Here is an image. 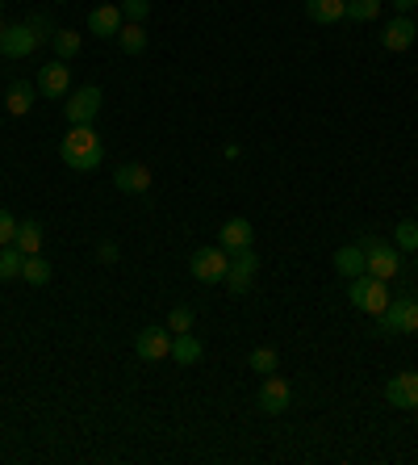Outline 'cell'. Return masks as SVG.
<instances>
[{
	"mask_svg": "<svg viewBox=\"0 0 418 465\" xmlns=\"http://www.w3.org/2000/svg\"><path fill=\"white\" fill-rule=\"evenodd\" d=\"M59 156L76 172H96L105 164V143H101V135H96L93 126H72L59 143Z\"/></svg>",
	"mask_w": 418,
	"mask_h": 465,
	"instance_id": "6da1fadb",
	"label": "cell"
},
{
	"mask_svg": "<svg viewBox=\"0 0 418 465\" xmlns=\"http://www.w3.org/2000/svg\"><path fill=\"white\" fill-rule=\"evenodd\" d=\"M347 298H351V307L356 310H364V315L377 318L385 307H389V282L372 277V273H360V277L347 282Z\"/></svg>",
	"mask_w": 418,
	"mask_h": 465,
	"instance_id": "7a4b0ae2",
	"label": "cell"
},
{
	"mask_svg": "<svg viewBox=\"0 0 418 465\" xmlns=\"http://www.w3.org/2000/svg\"><path fill=\"white\" fill-rule=\"evenodd\" d=\"M356 244L364 247V273L381 277V282H394L397 273H402V256H397L394 244H385L377 235H360Z\"/></svg>",
	"mask_w": 418,
	"mask_h": 465,
	"instance_id": "3957f363",
	"label": "cell"
},
{
	"mask_svg": "<svg viewBox=\"0 0 418 465\" xmlns=\"http://www.w3.org/2000/svg\"><path fill=\"white\" fill-rule=\"evenodd\" d=\"M227 269H230V252L222 244L197 247V252H192V260H189V273L201 285H222V282H227Z\"/></svg>",
	"mask_w": 418,
	"mask_h": 465,
	"instance_id": "277c9868",
	"label": "cell"
},
{
	"mask_svg": "<svg viewBox=\"0 0 418 465\" xmlns=\"http://www.w3.org/2000/svg\"><path fill=\"white\" fill-rule=\"evenodd\" d=\"M377 327L385 331V335H410V331H418V298H389V307L377 315Z\"/></svg>",
	"mask_w": 418,
	"mask_h": 465,
	"instance_id": "5b68a950",
	"label": "cell"
},
{
	"mask_svg": "<svg viewBox=\"0 0 418 465\" xmlns=\"http://www.w3.org/2000/svg\"><path fill=\"white\" fill-rule=\"evenodd\" d=\"M42 38L30 30V22H17V25H0V55L4 59H30L38 50Z\"/></svg>",
	"mask_w": 418,
	"mask_h": 465,
	"instance_id": "8992f818",
	"label": "cell"
},
{
	"mask_svg": "<svg viewBox=\"0 0 418 465\" xmlns=\"http://www.w3.org/2000/svg\"><path fill=\"white\" fill-rule=\"evenodd\" d=\"M255 273H260V256L243 247V252H230V269H227V290L230 294H247L251 285H255Z\"/></svg>",
	"mask_w": 418,
	"mask_h": 465,
	"instance_id": "52a82bcc",
	"label": "cell"
},
{
	"mask_svg": "<svg viewBox=\"0 0 418 465\" xmlns=\"http://www.w3.org/2000/svg\"><path fill=\"white\" fill-rule=\"evenodd\" d=\"M63 113L72 126H93V118L101 113V88L96 85H84L72 93V101H63Z\"/></svg>",
	"mask_w": 418,
	"mask_h": 465,
	"instance_id": "ba28073f",
	"label": "cell"
},
{
	"mask_svg": "<svg viewBox=\"0 0 418 465\" xmlns=\"http://www.w3.org/2000/svg\"><path fill=\"white\" fill-rule=\"evenodd\" d=\"M385 403L397 411H418V369H402L397 378L385 381Z\"/></svg>",
	"mask_w": 418,
	"mask_h": 465,
	"instance_id": "9c48e42d",
	"label": "cell"
},
{
	"mask_svg": "<svg viewBox=\"0 0 418 465\" xmlns=\"http://www.w3.org/2000/svg\"><path fill=\"white\" fill-rule=\"evenodd\" d=\"M289 403H293V390H289V381L280 373H268L260 386V411L263 416H285Z\"/></svg>",
	"mask_w": 418,
	"mask_h": 465,
	"instance_id": "30bf717a",
	"label": "cell"
},
{
	"mask_svg": "<svg viewBox=\"0 0 418 465\" xmlns=\"http://www.w3.org/2000/svg\"><path fill=\"white\" fill-rule=\"evenodd\" d=\"M172 331L167 327H143L138 331V340H134V353L143 356V361H167L172 356Z\"/></svg>",
	"mask_w": 418,
	"mask_h": 465,
	"instance_id": "8fae6325",
	"label": "cell"
},
{
	"mask_svg": "<svg viewBox=\"0 0 418 465\" xmlns=\"http://www.w3.org/2000/svg\"><path fill=\"white\" fill-rule=\"evenodd\" d=\"M67 88H72V67L63 59H50L42 72H38V93L42 97H67Z\"/></svg>",
	"mask_w": 418,
	"mask_h": 465,
	"instance_id": "7c38bea8",
	"label": "cell"
},
{
	"mask_svg": "<svg viewBox=\"0 0 418 465\" xmlns=\"http://www.w3.org/2000/svg\"><path fill=\"white\" fill-rule=\"evenodd\" d=\"M414 38H418L414 17H394V22H385V30H381V47L385 50H410Z\"/></svg>",
	"mask_w": 418,
	"mask_h": 465,
	"instance_id": "4fadbf2b",
	"label": "cell"
},
{
	"mask_svg": "<svg viewBox=\"0 0 418 465\" xmlns=\"http://www.w3.org/2000/svg\"><path fill=\"white\" fill-rule=\"evenodd\" d=\"M113 184L121 193H147L151 189V168L147 164H118L113 168Z\"/></svg>",
	"mask_w": 418,
	"mask_h": 465,
	"instance_id": "5bb4252c",
	"label": "cell"
},
{
	"mask_svg": "<svg viewBox=\"0 0 418 465\" xmlns=\"http://www.w3.org/2000/svg\"><path fill=\"white\" fill-rule=\"evenodd\" d=\"M121 25H126V17H121V4H101V9L88 13V30H93L96 38H118Z\"/></svg>",
	"mask_w": 418,
	"mask_h": 465,
	"instance_id": "9a60e30c",
	"label": "cell"
},
{
	"mask_svg": "<svg viewBox=\"0 0 418 465\" xmlns=\"http://www.w3.org/2000/svg\"><path fill=\"white\" fill-rule=\"evenodd\" d=\"M34 97H38V85H30V80H13V85L4 88V110H9L13 118H25V113L34 110Z\"/></svg>",
	"mask_w": 418,
	"mask_h": 465,
	"instance_id": "2e32d148",
	"label": "cell"
},
{
	"mask_svg": "<svg viewBox=\"0 0 418 465\" xmlns=\"http://www.w3.org/2000/svg\"><path fill=\"white\" fill-rule=\"evenodd\" d=\"M251 239H255V231H251L247 219H227L222 231H218V244L227 247V252H243V247H251Z\"/></svg>",
	"mask_w": 418,
	"mask_h": 465,
	"instance_id": "e0dca14e",
	"label": "cell"
},
{
	"mask_svg": "<svg viewBox=\"0 0 418 465\" xmlns=\"http://www.w3.org/2000/svg\"><path fill=\"white\" fill-rule=\"evenodd\" d=\"M306 17L318 25H334L347 17V0H306Z\"/></svg>",
	"mask_w": 418,
	"mask_h": 465,
	"instance_id": "ac0fdd59",
	"label": "cell"
},
{
	"mask_svg": "<svg viewBox=\"0 0 418 465\" xmlns=\"http://www.w3.org/2000/svg\"><path fill=\"white\" fill-rule=\"evenodd\" d=\"M334 269H339V277H347V282L360 277V273H364V247L360 244L339 247V252H334Z\"/></svg>",
	"mask_w": 418,
	"mask_h": 465,
	"instance_id": "d6986e66",
	"label": "cell"
},
{
	"mask_svg": "<svg viewBox=\"0 0 418 465\" xmlns=\"http://www.w3.org/2000/svg\"><path fill=\"white\" fill-rule=\"evenodd\" d=\"M172 356H176L180 365H197L205 356V348H201V340L197 335H189V331H180L176 340H172Z\"/></svg>",
	"mask_w": 418,
	"mask_h": 465,
	"instance_id": "ffe728a7",
	"label": "cell"
},
{
	"mask_svg": "<svg viewBox=\"0 0 418 465\" xmlns=\"http://www.w3.org/2000/svg\"><path fill=\"white\" fill-rule=\"evenodd\" d=\"M42 239H47V235H42V227H38V222H17V239H13V244L22 247L25 256H38V252H42Z\"/></svg>",
	"mask_w": 418,
	"mask_h": 465,
	"instance_id": "44dd1931",
	"label": "cell"
},
{
	"mask_svg": "<svg viewBox=\"0 0 418 465\" xmlns=\"http://www.w3.org/2000/svg\"><path fill=\"white\" fill-rule=\"evenodd\" d=\"M118 47L126 50V55H143L147 50V30H143V22H126L118 30Z\"/></svg>",
	"mask_w": 418,
	"mask_h": 465,
	"instance_id": "7402d4cb",
	"label": "cell"
},
{
	"mask_svg": "<svg viewBox=\"0 0 418 465\" xmlns=\"http://www.w3.org/2000/svg\"><path fill=\"white\" fill-rule=\"evenodd\" d=\"M22 264H25V252L17 244H4L0 247V282H13L22 277Z\"/></svg>",
	"mask_w": 418,
	"mask_h": 465,
	"instance_id": "603a6c76",
	"label": "cell"
},
{
	"mask_svg": "<svg viewBox=\"0 0 418 465\" xmlns=\"http://www.w3.org/2000/svg\"><path fill=\"white\" fill-rule=\"evenodd\" d=\"M50 47H55V59H76L80 55V34L76 30H55V38H50Z\"/></svg>",
	"mask_w": 418,
	"mask_h": 465,
	"instance_id": "cb8c5ba5",
	"label": "cell"
},
{
	"mask_svg": "<svg viewBox=\"0 0 418 465\" xmlns=\"http://www.w3.org/2000/svg\"><path fill=\"white\" fill-rule=\"evenodd\" d=\"M50 264L47 260H42V252H38V256H25V264H22V282H30V285H47L50 282Z\"/></svg>",
	"mask_w": 418,
	"mask_h": 465,
	"instance_id": "d4e9b609",
	"label": "cell"
},
{
	"mask_svg": "<svg viewBox=\"0 0 418 465\" xmlns=\"http://www.w3.org/2000/svg\"><path fill=\"white\" fill-rule=\"evenodd\" d=\"M394 247L397 252H418V222H410V219H402L394 227Z\"/></svg>",
	"mask_w": 418,
	"mask_h": 465,
	"instance_id": "484cf974",
	"label": "cell"
},
{
	"mask_svg": "<svg viewBox=\"0 0 418 465\" xmlns=\"http://www.w3.org/2000/svg\"><path fill=\"white\" fill-rule=\"evenodd\" d=\"M276 365H280V361H276V348H255V353L247 356V369H255L260 378L276 373Z\"/></svg>",
	"mask_w": 418,
	"mask_h": 465,
	"instance_id": "4316f807",
	"label": "cell"
},
{
	"mask_svg": "<svg viewBox=\"0 0 418 465\" xmlns=\"http://www.w3.org/2000/svg\"><path fill=\"white\" fill-rule=\"evenodd\" d=\"M381 4L385 0H347V17H351V22H377Z\"/></svg>",
	"mask_w": 418,
	"mask_h": 465,
	"instance_id": "83f0119b",
	"label": "cell"
},
{
	"mask_svg": "<svg viewBox=\"0 0 418 465\" xmlns=\"http://www.w3.org/2000/svg\"><path fill=\"white\" fill-rule=\"evenodd\" d=\"M192 323H197L192 307H172V315H167V331H172V335H180V331H192Z\"/></svg>",
	"mask_w": 418,
	"mask_h": 465,
	"instance_id": "f1b7e54d",
	"label": "cell"
},
{
	"mask_svg": "<svg viewBox=\"0 0 418 465\" xmlns=\"http://www.w3.org/2000/svg\"><path fill=\"white\" fill-rule=\"evenodd\" d=\"M147 13H151V0H121V17L126 22H147Z\"/></svg>",
	"mask_w": 418,
	"mask_h": 465,
	"instance_id": "f546056e",
	"label": "cell"
},
{
	"mask_svg": "<svg viewBox=\"0 0 418 465\" xmlns=\"http://www.w3.org/2000/svg\"><path fill=\"white\" fill-rule=\"evenodd\" d=\"M13 239H17V219H13L9 210H0V247L13 244Z\"/></svg>",
	"mask_w": 418,
	"mask_h": 465,
	"instance_id": "4dcf8cb0",
	"label": "cell"
},
{
	"mask_svg": "<svg viewBox=\"0 0 418 465\" xmlns=\"http://www.w3.org/2000/svg\"><path fill=\"white\" fill-rule=\"evenodd\" d=\"M30 30H34L38 38H55V22H50V17H42V13H34V17H30Z\"/></svg>",
	"mask_w": 418,
	"mask_h": 465,
	"instance_id": "1f68e13d",
	"label": "cell"
},
{
	"mask_svg": "<svg viewBox=\"0 0 418 465\" xmlns=\"http://www.w3.org/2000/svg\"><path fill=\"white\" fill-rule=\"evenodd\" d=\"M118 256H121L118 244H109V239H105L101 247H96V260H101V264H118Z\"/></svg>",
	"mask_w": 418,
	"mask_h": 465,
	"instance_id": "d6a6232c",
	"label": "cell"
},
{
	"mask_svg": "<svg viewBox=\"0 0 418 465\" xmlns=\"http://www.w3.org/2000/svg\"><path fill=\"white\" fill-rule=\"evenodd\" d=\"M389 4H394V9H397V17H410V9H414L418 0H389Z\"/></svg>",
	"mask_w": 418,
	"mask_h": 465,
	"instance_id": "836d02e7",
	"label": "cell"
},
{
	"mask_svg": "<svg viewBox=\"0 0 418 465\" xmlns=\"http://www.w3.org/2000/svg\"><path fill=\"white\" fill-rule=\"evenodd\" d=\"M414 25H418V4H414Z\"/></svg>",
	"mask_w": 418,
	"mask_h": 465,
	"instance_id": "e575fe53",
	"label": "cell"
},
{
	"mask_svg": "<svg viewBox=\"0 0 418 465\" xmlns=\"http://www.w3.org/2000/svg\"><path fill=\"white\" fill-rule=\"evenodd\" d=\"M0 13H4V0H0Z\"/></svg>",
	"mask_w": 418,
	"mask_h": 465,
	"instance_id": "d590c367",
	"label": "cell"
},
{
	"mask_svg": "<svg viewBox=\"0 0 418 465\" xmlns=\"http://www.w3.org/2000/svg\"><path fill=\"white\" fill-rule=\"evenodd\" d=\"M50 4H63V0H50Z\"/></svg>",
	"mask_w": 418,
	"mask_h": 465,
	"instance_id": "8d00e7d4",
	"label": "cell"
},
{
	"mask_svg": "<svg viewBox=\"0 0 418 465\" xmlns=\"http://www.w3.org/2000/svg\"><path fill=\"white\" fill-rule=\"evenodd\" d=\"M414 210H418V201H414Z\"/></svg>",
	"mask_w": 418,
	"mask_h": 465,
	"instance_id": "74e56055",
	"label": "cell"
}]
</instances>
